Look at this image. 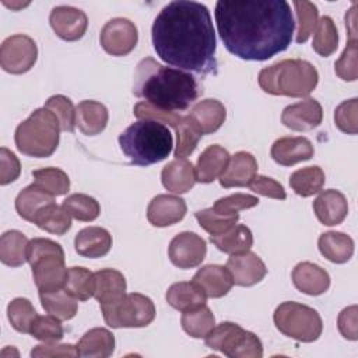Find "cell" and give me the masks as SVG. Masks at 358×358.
Instances as JSON below:
<instances>
[{"label":"cell","instance_id":"obj_14","mask_svg":"<svg viewBox=\"0 0 358 358\" xmlns=\"http://www.w3.org/2000/svg\"><path fill=\"white\" fill-rule=\"evenodd\" d=\"M207 253L206 241L194 232H180L175 235L168 246V256L172 264L187 270L201 264Z\"/></svg>","mask_w":358,"mask_h":358},{"label":"cell","instance_id":"obj_8","mask_svg":"<svg viewBox=\"0 0 358 358\" xmlns=\"http://www.w3.org/2000/svg\"><path fill=\"white\" fill-rule=\"evenodd\" d=\"M273 320L284 336L301 343L316 341L323 330L322 317L313 308L292 301L280 303Z\"/></svg>","mask_w":358,"mask_h":358},{"label":"cell","instance_id":"obj_17","mask_svg":"<svg viewBox=\"0 0 358 358\" xmlns=\"http://www.w3.org/2000/svg\"><path fill=\"white\" fill-rule=\"evenodd\" d=\"M322 105L313 98H306L296 103L288 105L281 113L282 124L294 131L312 130L322 123Z\"/></svg>","mask_w":358,"mask_h":358},{"label":"cell","instance_id":"obj_3","mask_svg":"<svg viewBox=\"0 0 358 358\" xmlns=\"http://www.w3.org/2000/svg\"><path fill=\"white\" fill-rule=\"evenodd\" d=\"M133 94L161 110H186L200 95L196 77L187 71L143 59L136 69Z\"/></svg>","mask_w":358,"mask_h":358},{"label":"cell","instance_id":"obj_42","mask_svg":"<svg viewBox=\"0 0 358 358\" xmlns=\"http://www.w3.org/2000/svg\"><path fill=\"white\" fill-rule=\"evenodd\" d=\"M62 206L70 214L71 218L84 222H91L96 220L101 213L99 203L94 197L83 193H74L67 196L63 200Z\"/></svg>","mask_w":358,"mask_h":358},{"label":"cell","instance_id":"obj_12","mask_svg":"<svg viewBox=\"0 0 358 358\" xmlns=\"http://www.w3.org/2000/svg\"><path fill=\"white\" fill-rule=\"evenodd\" d=\"M38 59L35 41L24 34L6 38L0 46V66L10 74L29 71Z\"/></svg>","mask_w":358,"mask_h":358},{"label":"cell","instance_id":"obj_51","mask_svg":"<svg viewBox=\"0 0 358 358\" xmlns=\"http://www.w3.org/2000/svg\"><path fill=\"white\" fill-rule=\"evenodd\" d=\"M357 112H358V99L357 98L343 101L334 110L336 126L343 133L357 134V131H358Z\"/></svg>","mask_w":358,"mask_h":358},{"label":"cell","instance_id":"obj_23","mask_svg":"<svg viewBox=\"0 0 358 358\" xmlns=\"http://www.w3.org/2000/svg\"><path fill=\"white\" fill-rule=\"evenodd\" d=\"M313 211L323 225H338L348 214L347 197L334 189L323 190L313 201Z\"/></svg>","mask_w":358,"mask_h":358},{"label":"cell","instance_id":"obj_43","mask_svg":"<svg viewBox=\"0 0 358 358\" xmlns=\"http://www.w3.org/2000/svg\"><path fill=\"white\" fill-rule=\"evenodd\" d=\"M34 183L52 196H63L70 189L67 173L59 168H41L32 172Z\"/></svg>","mask_w":358,"mask_h":358},{"label":"cell","instance_id":"obj_9","mask_svg":"<svg viewBox=\"0 0 358 358\" xmlns=\"http://www.w3.org/2000/svg\"><path fill=\"white\" fill-rule=\"evenodd\" d=\"M206 345L229 358H262L263 345L260 338L239 324L222 322L214 326L204 337Z\"/></svg>","mask_w":358,"mask_h":358},{"label":"cell","instance_id":"obj_35","mask_svg":"<svg viewBox=\"0 0 358 358\" xmlns=\"http://www.w3.org/2000/svg\"><path fill=\"white\" fill-rule=\"evenodd\" d=\"M29 241L27 236L15 229L6 231L0 238V260L10 267H20L27 260Z\"/></svg>","mask_w":358,"mask_h":358},{"label":"cell","instance_id":"obj_18","mask_svg":"<svg viewBox=\"0 0 358 358\" xmlns=\"http://www.w3.org/2000/svg\"><path fill=\"white\" fill-rule=\"evenodd\" d=\"M186 201L173 194H158L147 207V220L154 227H169L186 215Z\"/></svg>","mask_w":358,"mask_h":358},{"label":"cell","instance_id":"obj_19","mask_svg":"<svg viewBox=\"0 0 358 358\" xmlns=\"http://www.w3.org/2000/svg\"><path fill=\"white\" fill-rule=\"evenodd\" d=\"M187 117L193 127L203 136L217 131L227 117L225 106L217 99H203L193 105Z\"/></svg>","mask_w":358,"mask_h":358},{"label":"cell","instance_id":"obj_5","mask_svg":"<svg viewBox=\"0 0 358 358\" xmlns=\"http://www.w3.org/2000/svg\"><path fill=\"white\" fill-rule=\"evenodd\" d=\"M257 80L267 94L305 98L316 88L319 73L308 60L285 59L262 69Z\"/></svg>","mask_w":358,"mask_h":358},{"label":"cell","instance_id":"obj_32","mask_svg":"<svg viewBox=\"0 0 358 358\" xmlns=\"http://www.w3.org/2000/svg\"><path fill=\"white\" fill-rule=\"evenodd\" d=\"M81 357L90 358H106L113 354L115 337L103 327H95L84 333L77 344Z\"/></svg>","mask_w":358,"mask_h":358},{"label":"cell","instance_id":"obj_55","mask_svg":"<svg viewBox=\"0 0 358 358\" xmlns=\"http://www.w3.org/2000/svg\"><path fill=\"white\" fill-rule=\"evenodd\" d=\"M357 305H351L348 308H344L338 317H337V327L341 336L347 340L355 341L358 338V330H357Z\"/></svg>","mask_w":358,"mask_h":358},{"label":"cell","instance_id":"obj_45","mask_svg":"<svg viewBox=\"0 0 358 358\" xmlns=\"http://www.w3.org/2000/svg\"><path fill=\"white\" fill-rule=\"evenodd\" d=\"M295 13H296V22H298V31H296V38L295 41L298 43H303L309 39V36L313 34L316 24H317V17L319 11L316 4L312 1H294Z\"/></svg>","mask_w":358,"mask_h":358},{"label":"cell","instance_id":"obj_47","mask_svg":"<svg viewBox=\"0 0 358 358\" xmlns=\"http://www.w3.org/2000/svg\"><path fill=\"white\" fill-rule=\"evenodd\" d=\"M29 334L43 343H50V341H60L64 336V330L63 326L60 323V320L52 315H46V316H36V319L34 320Z\"/></svg>","mask_w":358,"mask_h":358},{"label":"cell","instance_id":"obj_26","mask_svg":"<svg viewBox=\"0 0 358 358\" xmlns=\"http://www.w3.org/2000/svg\"><path fill=\"white\" fill-rule=\"evenodd\" d=\"M74 248L83 257H102L112 248V235L102 227H87L76 235Z\"/></svg>","mask_w":358,"mask_h":358},{"label":"cell","instance_id":"obj_2","mask_svg":"<svg viewBox=\"0 0 358 358\" xmlns=\"http://www.w3.org/2000/svg\"><path fill=\"white\" fill-rule=\"evenodd\" d=\"M151 38L162 62L199 74L217 71L215 31L204 4L187 0L168 3L154 20Z\"/></svg>","mask_w":358,"mask_h":358},{"label":"cell","instance_id":"obj_37","mask_svg":"<svg viewBox=\"0 0 358 358\" xmlns=\"http://www.w3.org/2000/svg\"><path fill=\"white\" fill-rule=\"evenodd\" d=\"M326 176L320 166H305L296 169L289 176V186L291 189L301 197H309L319 192L324 185Z\"/></svg>","mask_w":358,"mask_h":358},{"label":"cell","instance_id":"obj_40","mask_svg":"<svg viewBox=\"0 0 358 358\" xmlns=\"http://www.w3.org/2000/svg\"><path fill=\"white\" fill-rule=\"evenodd\" d=\"M64 289L77 301H87L95 292V274L85 267H70Z\"/></svg>","mask_w":358,"mask_h":358},{"label":"cell","instance_id":"obj_22","mask_svg":"<svg viewBox=\"0 0 358 358\" xmlns=\"http://www.w3.org/2000/svg\"><path fill=\"white\" fill-rule=\"evenodd\" d=\"M292 282L295 288L306 295L317 296L330 287V275L320 266L310 262H301L292 270Z\"/></svg>","mask_w":358,"mask_h":358},{"label":"cell","instance_id":"obj_16","mask_svg":"<svg viewBox=\"0 0 358 358\" xmlns=\"http://www.w3.org/2000/svg\"><path fill=\"white\" fill-rule=\"evenodd\" d=\"M225 267L229 270L234 284L239 287L255 285L267 274V267L263 260L250 250L239 255H231Z\"/></svg>","mask_w":358,"mask_h":358},{"label":"cell","instance_id":"obj_24","mask_svg":"<svg viewBox=\"0 0 358 358\" xmlns=\"http://www.w3.org/2000/svg\"><path fill=\"white\" fill-rule=\"evenodd\" d=\"M192 281L199 285L208 298H221L227 295L234 285L229 270L220 264H207L199 268Z\"/></svg>","mask_w":358,"mask_h":358},{"label":"cell","instance_id":"obj_38","mask_svg":"<svg viewBox=\"0 0 358 358\" xmlns=\"http://www.w3.org/2000/svg\"><path fill=\"white\" fill-rule=\"evenodd\" d=\"M34 224L50 234L64 235L71 227V217L63 208V206H57L50 203L45 206L34 218Z\"/></svg>","mask_w":358,"mask_h":358},{"label":"cell","instance_id":"obj_34","mask_svg":"<svg viewBox=\"0 0 358 358\" xmlns=\"http://www.w3.org/2000/svg\"><path fill=\"white\" fill-rule=\"evenodd\" d=\"M50 203H55V196L32 183L18 193L15 199V210L21 218L34 222V218L39 210Z\"/></svg>","mask_w":358,"mask_h":358},{"label":"cell","instance_id":"obj_30","mask_svg":"<svg viewBox=\"0 0 358 358\" xmlns=\"http://www.w3.org/2000/svg\"><path fill=\"white\" fill-rule=\"evenodd\" d=\"M166 302L176 310L187 312L206 305L207 296L193 281H180L172 284L166 291Z\"/></svg>","mask_w":358,"mask_h":358},{"label":"cell","instance_id":"obj_13","mask_svg":"<svg viewBox=\"0 0 358 358\" xmlns=\"http://www.w3.org/2000/svg\"><path fill=\"white\" fill-rule=\"evenodd\" d=\"M138 32L134 22L127 18H112L101 29L99 42L112 56H126L137 45Z\"/></svg>","mask_w":358,"mask_h":358},{"label":"cell","instance_id":"obj_41","mask_svg":"<svg viewBox=\"0 0 358 358\" xmlns=\"http://www.w3.org/2000/svg\"><path fill=\"white\" fill-rule=\"evenodd\" d=\"M337 46H338V32H337L336 24L330 17L324 15L320 20H317L316 28L313 31L312 48L317 55L327 57L336 52Z\"/></svg>","mask_w":358,"mask_h":358},{"label":"cell","instance_id":"obj_49","mask_svg":"<svg viewBox=\"0 0 358 358\" xmlns=\"http://www.w3.org/2000/svg\"><path fill=\"white\" fill-rule=\"evenodd\" d=\"M257 204H259V199L256 196L235 193V194L218 199L211 208L221 215H238L239 211L252 208Z\"/></svg>","mask_w":358,"mask_h":358},{"label":"cell","instance_id":"obj_1","mask_svg":"<svg viewBox=\"0 0 358 358\" xmlns=\"http://www.w3.org/2000/svg\"><path fill=\"white\" fill-rule=\"evenodd\" d=\"M214 14L224 46L239 59L268 60L291 45L295 21L285 0H220Z\"/></svg>","mask_w":358,"mask_h":358},{"label":"cell","instance_id":"obj_31","mask_svg":"<svg viewBox=\"0 0 358 358\" xmlns=\"http://www.w3.org/2000/svg\"><path fill=\"white\" fill-rule=\"evenodd\" d=\"M317 246L320 253L331 263H347L354 253V241L343 232L329 231L319 236Z\"/></svg>","mask_w":358,"mask_h":358},{"label":"cell","instance_id":"obj_11","mask_svg":"<svg viewBox=\"0 0 358 358\" xmlns=\"http://www.w3.org/2000/svg\"><path fill=\"white\" fill-rule=\"evenodd\" d=\"M133 113L138 119H155L162 123H168L171 127H173V130L176 131V147L173 155L176 158H185L190 155L196 150L201 138V134L193 127L187 115L183 116L178 112L161 110L151 106L145 101L136 103Z\"/></svg>","mask_w":358,"mask_h":358},{"label":"cell","instance_id":"obj_21","mask_svg":"<svg viewBox=\"0 0 358 358\" xmlns=\"http://www.w3.org/2000/svg\"><path fill=\"white\" fill-rule=\"evenodd\" d=\"M270 154L277 164L282 166H291L298 162L310 159L315 154V150L306 137H281L273 143Z\"/></svg>","mask_w":358,"mask_h":358},{"label":"cell","instance_id":"obj_6","mask_svg":"<svg viewBox=\"0 0 358 358\" xmlns=\"http://www.w3.org/2000/svg\"><path fill=\"white\" fill-rule=\"evenodd\" d=\"M60 130L57 117L49 109H35L28 119L17 126L14 134L15 147L28 157H50L59 145Z\"/></svg>","mask_w":358,"mask_h":358},{"label":"cell","instance_id":"obj_52","mask_svg":"<svg viewBox=\"0 0 358 358\" xmlns=\"http://www.w3.org/2000/svg\"><path fill=\"white\" fill-rule=\"evenodd\" d=\"M249 189L260 196L284 200L287 197V193L281 183L274 180L273 178L264 176V175H256L252 182L249 183Z\"/></svg>","mask_w":358,"mask_h":358},{"label":"cell","instance_id":"obj_33","mask_svg":"<svg viewBox=\"0 0 358 358\" xmlns=\"http://www.w3.org/2000/svg\"><path fill=\"white\" fill-rule=\"evenodd\" d=\"M210 241L218 250L228 255H239L248 252L253 245L252 231L242 224H235L220 235H211Z\"/></svg>","mask_w":358,"mask_h":358},{"label":"cell","instance_id":"obj_54","mask_svg":"<svg viewBox=\"0 0 358 358\" xmlns=\"http://www.w3.org/2000/svg\"><path fill=\"white\" fill-rule=\"evenodd\" d=\"M78 348L73 344H57V341L38 344L32 348L31 357L34 358H48V357H78Z\"/></svg>","mask_w":358,"mask_h":358},{"label":"cell","instance_id":"obj_25","mask_svg":"<svg viewBox=\"0 0 358 358\" xmlns=\"http://www.w3.org/2000/svg\"><path fill=\"white\" fill-rule=\"evenodd\" d=\"M161 182L168 192L176 194L189 192L196 183L193 164L186 158H175L162 168Z\"/></svg>","mask_w":358,"mask_h":358},{"label":"cell","instance_id":"obj_39","mask_svg":"<svg viewBox=\"0 0 358 358\" xmlns=\"http://www.w3.org/2000/svg\"><path fill=\"white\" fill-rule=\"evenodd\" d=\"M183 330L193 338H204L215 326V317L207 305L183 312L180 319Z\"/></svg>","mask_w":358,"mask_h":358},{"label":"cell","instance_id":"obj_46","mask_svg":"<svg viewBox=\"0 0 358 358\" xmlns=\"http://www.w3.org/2000/svg\"><path fill=\"white\" fill-rule=\"evenodd\" d=\"M49 109L59 120L63 131H73L76 127V108L70 98L64 95H53L50 96L45 106Z\"/></svg>","mask_w":358,"mask_h":358},{"label":"cell","instance_id":"obj_20","mask_svg":"<svg viewBox=\"0 0 358 358\" xmlns=\"http://www.w3.org/2000/svg\"><path fill=\"white\" fill-rule=\"evenodd\" d=\"M257 172L256 158L246 151H239L229 158L225 171L220 175V185L225 189L249 186Z\"/></svg>","mask_w":358,"mask_h":358},{"label":"cell","instance_id":"obj_28","mask_svg":"<svg viewBox=\"0 0 358 358\" xmlns=\"http://www.w3.org/2000/svg\"><path fill=\"white\" fill-rule=\"evenodd\" d=\"M109 113L103 103L85 99L76 106V126L85 136L102 133L108 124Z\"/></svg>","mask_w":358,"mask_h":358},{"label":"cell","instance_id":"obj_10","mask_svg":"<svg viewBox=\"0 0 358 358\" xmlns=\"http://www.w3.org/2000/svg\"><path fill=\"white\" fill-rule=\"evenodd\" d=\"M109 327H145L155 317L154 302L138 292L126 294L112 303L99 305Z\"/></svg>","mask_w":358,"mask_h":358},{"label":"cell","instance_id":"obj_27","mask_svg":"<svg viewBox=\"0 0 358 358\" xmlns=\"http://www.w3.org/2000/svg\"><path fill=\"white\" fill-rule=\"evenodd\" d=\"M229 152L218 145H208L197 158V164L194 168L196 182L200 183H211L225 171L229 162Z\"/></svg>","mask_w":358,"mask_h":358},{"label":"cell","instance_id":"obj_7","mask_svg":"<svg viewBox=\"0 0 358 358\" xmlns=\"http://www.w3.org/2000/svg\"><path fill=\"white\" fill-rule=\"evenodd\" d=\"M27 260L39 292L64 288L67 271L64 266L63 248L48 238H34L28 243Z\"/></svg>","mask_w":358,"mask_h":358},{"label":"cell","instance_id":"obj_36","mask_svg":"<svg viewBox=\"0 0 358 358\" xmlns=\"http://www.w3.org/2000/svg\"><path fill=\"white\" fill-rule=\"evenodd\" d=\"M39 299L46 313L57 317L59 320L73 319L78 309L77 299L71 296L64 288L49 292H39Z\"/></svg>","mask_w":358,"mask_h":358},{"label":"cell","instance_id":"obj_44","mask_svg":"<svg viewBox=\"0 0 358 358\" xmlns=\"http://www.w3.org/2000/svg\"><path fill=\"white\" fill-rule=\"evenodd\" d=\"M7 316L14 330L20 333H29L38 313L27 298H14L7 306Z\"/></svg>","mask_w":358,"mask_h":358},{"label":"cell","instance_id":"obj_15","mask_svg":"<svg viewBox=\"0 0 358 358\" xmlns=\"http://www.w3.org/2000/svg\"><path fill=\"white\" fill-rule=\"evenodd\" d=\"M49 22L55 34L69 42L81 39L88 27L87 14L71 6H57L52 8Z\"/></svg>","mask_w":358,"mask_h":358},{"label":"cell","instance_id":"obj_4","mask_svg":"<svg viewBox=\"0 0 358 358\" xmlns=\"http://www.w3.org/2000/svg\"><path fill=\"white\" fill-rule=\"evenodd\" d=\"M119 145L131 165L147 166L164 161L172 151L168 126L155 119H140L119 136Z\"/></svg>","mask_w":358,"mask_h":358},{"label":"cell","instance_id":"obj_48","mask_svg":"<svg viewBox=\"0 0 358 358\" xmlns=\"http://www.w3.org/2000/svg\"><path fill=\"white\" fill-rule=\"evenodd\" d=\"M194 217L199 221L200 227L210 235H220L225 232L227 229L234 227L239 220V215H221L217 214L213 208L196 211Z\"/></svg>","mask_w":358,"mask_h":358},{"label":"cell","instance_id":"obj_29","mask_svg":"<svg viewBox=\"0 0 358 358\" xmlns=\"http://www.w3.org/2000/svg\"><path fill=\"white\" fill-rule=\"evenodd\" d=\"M95 292L94 296L99 305L116 302L126 295L124 275L115 268H102L95 271Z\"/></svg>","mask_w":358,"mask_h":358},{"label":"cell","instance_id":"obj_56","mask_svg":"<svg viewBox=\"0 0 358 358\" xmlns=\"http://www.w3.org/2000/svg\"><path fill=\"white\" fill-rule=\"evenodd\" d=\"M355 4L350 8V11L345 14V28L348 29V38H357V28H355Z\"/></svg>","mask_w":358,"mask_h":358},{"label":"cell","instance_id":"obj_53","mask_svg":"<svg viewBox=\"0 0 358 358\" xmlns=\"http://www.w3.org/2000/svg\"><path fill=\"white\" fill-rule=\"evenodd\" d=\"M21 173L20 159L14 152L7 150L6 147L0 148V185H8L18 179Z\"/></svg>","mask_w":358,"mask_h":358},{"label":"cell","instance_id":"obj_50","mask_svg":"<svg viewBox=\"0 0 358 358\" xmlns=\"http://www.w3.org/2000/svg\"><path fill=\"white\" fill-rule=\"evenodd\" d=\"M357 38H348L347 46L344 52L334 63L336 74L344 81H355L358 78V67H357Z\"/></svg>","mask_w":358,"mask_h":358}]
</instances>
